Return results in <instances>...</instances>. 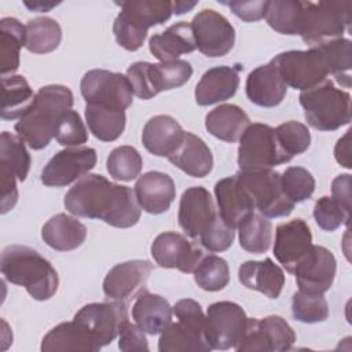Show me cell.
Wrapping results in <instances>:
<instances>
[{
    "label": "cell",
    "instance_id": "cell-1",
    "mask_svg": "<svg viewBox=\"0 0 352 352\" xmlns=\"http://www.w3.org/2000/svg\"><path fill=\"white\" fill-rule=\"evenodd\" d=\"M63 205L74 216L99 219L118 228L135 226L142 209L129 187L96 173L82 176L66 192Z\"/></svg>",
    "mask_w": 352,
    "mask_h": 352
},
{
    "label": "cell",
    "instance_id": "cell-2",
    "mask_svg": "<svg viewBox=\"0 0 352 352\" xmlns=\"http://www.w3.org/2000/svg\"><path fill=\"white\" fill-rule=\"evenodd\" d=\"M73 106L72 91L59 84L41 87L28 111L15 124L16 135L30 148L41 150L55 138L60 117Z\"/></svg>",
    "mask_w": 352,
    "mask_h": 352
},
{
    "label": "cell",
    "instance_id": "cell-3",
    "mask_svg": "<svg viewBox=\"0 0 352 352\" xmlns=\"http://www.w3.org/2000/svg\"><path fill=\"white\" fill-rule=\"evenodd\" d=\"M0 267L10 283L23 286L37 301L50 300L58 290V272L47 258L29 246H7L1 253Z\"/></svg>",
    "mask_w": 352,
    "mask_h": 352
},
{
    "label": "cell",
    "instance_id": "cell-4",
    "mask_svg": "<svg viewBox=\"0 0 352 352\" xmlns=\"http://www.w3.org/2000/svg\"><path fill=\"white\" fill-rule=\"evenodd\" d=\"M300 104L307 122L318 131H336L351 121V95L329 78L301 91Z\"/></svg>",
    "mask_w": 352,
    "mask_h": 352
},
{
    "label": "cell",
    "instance_id": "cell-5",
    "mask_svg": "<svg viewBox=\"0 0 352 352\" xmlns=\"http://www.w3.org/2000/svg\"><path fill=\"white\" fill-rule=\"evenodd\" d=\"M352 1H302L298 36L311 47L342 37L351 25Z\"/></svg>",
    "mask_w": 352,
    "mask_h": 352
},
{
    "label": "cell",
    "instance_id": "cell-6",
    "mask_svg": "<svg viewBox=\"0 0 352 352\" xmlns=\"http://www.w3.org/2000/svg\"><path fill=\"white\" fill-rule=\"evenodd\" d=\"M192 76L190 62L177 59L173 62H135L126 70V78L132 87L133 95L147 100L162 91L179 88Z\"/></svg>",
    "mask_w": 352,
    "mask_h": 352
},
{
    "label": "cell",
    "instance_id": "cell-7",
    "mask_svg": "<svg viewBox=\"0 0 352 352\" xmlns=\"http://www.w3.org/2000/svg\"><path fill=\"white\" fill-rule=\"evenodd\" d=\"M287 87L307 91L324 80L330 74L327 58L320 45H314L305 51H286L271 59Z\"/></svg>",
    "mask_w": 352,
    "mask_h": 352
},
{
    "label": "cell",
    "instance_id": "cell-8",
    "mask_svg": "<svg viewBox=\"0 0 352 352\" xmlns=\"http://www.w3.org/2000/svg\"><path fill=\"white\" fill-rule=\"evenodd\" d=\"M235 175L263 216L285 217L293 212L296 204L283 194L280 173L272 168L241 169Z\"/></svg>",
    "mask_w": 352,
    "mask_h": 352
},
{
    "label": "cell",
    "instance_id": "cell-9",
    "mask_svg": "<svg viewBox=\"0 0 352 352\" xmlns=\"http://www.w3.org/2000/svg\"><path fill=\"white\" fill-rule=\"evenodd\" d=\"M292 157L282 148L275 128L254 122L239 139L238 165L241 169H264L289 162Z\"/></svg>",
    "mask_w": 352,
    "mask_h": 352
},
{
    "label": "cell",
    "instance_id": "cell-10",
    "mask_svg": "<svg viewBox=\"0 0 352 352\" xmlns=\"http://www.w3.org/2000/svg\"><path fill=\"white\" fill-rule=\"evenodd\" d=\"M85 103L126 110L133 102V91L126 76L104 69H94L80 82Z\"/></svg>",
    "mask_w": 352,
    "mask_h": 352
},
{
    "label": "cell",
    "instance_id": "cell-11",
    "mask_svg": "<svg viewBox=\"0 0 352 352\" xmlns=\"http://www.w3.org/2000/svg\"><path fill=\"white\" fill-rule=\"evenodd\" d=\"M248 316L241 305L232 301H217L206 312L205 336L212 349L234 348L246 327Z\"/></svg>",
    "mask_w": 352,
    "mask_h": 352
},
{
    "label": "cell",
    "instance_id": "cell-12",
    "mask_svg": "<svg viewBox=\"0 0 352 352\" xmlns=\"http://www.w3.org/2000/svg\"><path fill=\"white\" fill-rule=\"evenodd\" d=\"M197 48L206 56L219 58L227 55L235 43V30L220 12L205 8L191 22Z\"/></svg>",
    "mask_w": 352,
    "mask_h": 352
},
{
    "label": "cell",
    "instance_id": "cell-13",
    "mask_svg": "<svg viewBox=\"0 0 352 352\" xmlns=\"http://www.w3.org/2000/svg\"><path fill=\"white\" fill-rule=\"evenodd\" d=\"M74 320L85 326L99 345L104 346L120 336L122 326L128 322V308L125 301L117 300L91 302L74 315Z\"/></svg>",
    "mask_w": 352,
    "mask_h": 352
},
{
    "label": "cell",
    "instance_id": "cell-14",
    "mask_svg": "<svg viewBox=\"0 0 352 352\" xmlns=\"http://www.w3.org/2000/svg\"><path fill=\"white\" fill-rule=\"evenodd\" d=\"M96 165L92 147H73L58 151L43 168L41 183L47 187H63L80 180Z\"/></svg>",
    "mask_w": 352,
    "mask_h": 352
},
{
    "label": "cell",
    "instance_id": "cell-15",
    "mask_svg": "<svg viewBox=\"0 0 352 352\" xmlns=\"http://www.w3.org/2000/svg\"><path fill=\"white\" fill-rule=\"evenodd\" d=\"M337 261L324 246L312 245L311 252L296 265L293 274L300 292L311 294L326 293L336 278Z\"/></svg>",
    "mask_w": 352,
    "mask_h": 352
},
{
    "label": "cell",
    "instance_id": "cell-16",
    "mask_svg": "<svg viewBox=\"0 0 352 352\" xmlns=\"http://www.w3.org/2000/svg\"><path fill=\"white\" fill-rule=\"evenodd\" d=\"M151 256L162 268H176L182 272H192L204 253L184 235L173 231L160 234L151 243Z\"/></svg>",
    "mask_w": 352,
    "mask_h": 352
},
{
    "label": "cell",
    "instance_id": "cell-17",
    "mask_svg": "<svg viewBox=\"0 0 352 352\" xmlns=\"http://www.w3.org/2000/svg\"><path fill=\"white\" fill-rule=\"evenodd\" d=\"M217 216L219 212L214 208L213 198L205 187L195 186L183 192L177 220L182 230L190 238H199V235L209 228Z\"/></svg>",
    "mask_w": 352,
    "mask_h": 352
},
{
    "label": "cell",
    "instance_id": "cell-18",
    "mask_svg": "<svg viewBox=\"0 0 352 352\" xmlns=\"http://www.w3.org/2000/svg\"><path fill=\"white\" fill-rule=\"evenodd\" d=\"M153 264L147 260H129L114 265L103 280V293L107 298L128 301L146 289Z\"/></svg>",
    "mask_w": 352,
    "mask_h": 352
},
{
    "label": "cell",
    "instance_id": "cell-19",
    "mask_svg": "<svg viewBox=\"0 0 352 352\" xmlns=\"http://www.w3.org/2000/svg\"><path fill=\"white\" fill-rule=\"evenodd\" d=\"M311 249L312 234L304 220L294 219L276 227L274 256L287 272L293 274L296 265L311 252Z\"/></svg>",
    "mask_w": 352,
    "mask_h": 352
},
{
    "label": "cell",
    "instance_id": "cell-20",
    "mask_svg": "<svg viewBox=\"0 0 352 352\" xmlns=\"http://www.w3.org/2000/svg\"><path fill=\"white\" fill-rule=\"evenodd\" d=\"M133 192L139 206L150 214L166 212L176 197L173 179L158 170L142 175L135 183Z\"/></svg>",
    "mask_w": 352,
    "mask_h": 352
},
{
    "label": "cell",
    "instance_id": "cell-21",
    "mask_svg": "<svg viewBox=\"0 0 352 352\" xmlns=\"http://www.w3.org/2000/svg\"><path fill=\"white\" fill-rule=\"evenodd\" d=\"M241 69L223 65L206 70L195 87V102L199 106H210L232 98L239 87Z\"/></svg>",
    "mask_w": 352,
    "mask_h": 352
},
{
    "label": "cell",
    "instance_id": "cell-22",
    "mask_svg": "<svg viewBox=\"0 0 352 352\" xmlns=\"http://www.w3.org/2000/svg\"><path fill=\"white\" fill-rule=\"evenodd\" d=\"M176 168L192 177H205L213 168V155L208 144L197 135L184 132L177 147L166 157Z\"/></svg>",
    "mask_w": 352,
    "mask_h": 352
},
{
    "label": "cell",
    "instance_id": "cell-23",
    "mask_svg": "<svg viewBox=\"0 0 352 352\" xmlns=\"http://www.w3.org/2000/svg\"><path fill=\"white\" fill-rule=\"evenodd\" d=\"M287 85L272 66L261 65L252 70L246 78V96L260 107H275L286 96Z\"/></svg>",
    "mask_w": 352,
    "mask_h": 352
},
{
    "label": "cell",
    "instance_id": "cell-24",
    "mask_svg": "<svg viewBox=\"0 0 352 352\" xmlns=\"http://www.w3.org/2000/svg\"><path fill=\"white\" fill-rule=\"evenodd\" d=\"M214 195L219 206V214L232 228L250 212H254V204L236 175L219 180L214 186Z\"/></svg>",
    "mask_w": 352,
    "mask_h": 352
},
{
    "label": "cell",
    "instance_id": "cell-25",
    "mask_svg": "<svg viewBox=\"0 0 352 352\" xmlns=\"http://www.w3.org/2000/svg\"><path fill=\"white\" fill-rule=\"evenodd\" d=\"M102 346L91 331L76 322H63L51 329L43 338L40 349L43 352H63V351H82L95 352Z\"/></svg>",
    "mask_w": 352,
    "mask_h": 352
},
{
    "label": "cell",
    "instance_id": "cell-26",
    "mask_svg": "<svg viewBox=\"0 0 352 352\" xmlns=\"http://www.w3.org/2000/svg\"><path fill=\"white\" fill-rule=\"evenodd\" d=\"M173 308L160 294L142 290L133 302L132 318L135 323L147 334H161L162 330L172 322Z\"/></svg>",
    "mask_w": 352,
    "mask_h": 352
},
{
    "label": "cell",
    "instance_id": "cell-27",
    "mask_svg": "<svg viewBox=\"0 0 352 352\" xmlns=\"http://www.w3.org/2000/svg\"><path fill=\"white\" fill-rule=\"evenodd\" d=\"M239 282L252 290L263 293L268 298H278L283 285L285 274L271 258L263 261H245L238 270Z\"/></svg>",
    "mask_w": 352,
    "mask_h": 352
},
{
    "label": "cell",
    "instance_id": "cell-28",
    "mask_svg": "<svg viewBox=\"0 0 352 352\" xmlns=\"http://www.w3.org/2000/svg\"><path fill=\"white\" fill-rule=\"evenodd\" d=\"M150 52L161 62L177 60L180 55L190 54L197 48L191 23L177 22L165 32L154 34L148 40Z\"/></svg>",
    "mask_w": 352,
    "mask_h": 352
},
{
    "label": "cell",
    "instance_id": "cell-29",
    "mask_svg": "<svg viewBox=\"0 0 352 352\" xmlns=\"http://www.w3.org/2000/svg\"><path fill=\"white\" fill-rule=\"evenodd\" d=\"M183 133V128L173 117L160 114L146 122L142 142L148 153L157 157H168L180 143Z\"/></svg>",
    "mask_w": 352,
    "mask_h": 352
},
{
    "label": "cell",
    "instance_id": "cell-30",
    "mask_svg": "<svg viewBox=\"0 0 352 352\" xmlns=\"http://www.w3.org/2000/svg\"><path fill=\"white\" fill-rule=\"evenodd\" d=\"M87 236V227L66 213L52 216L41 228L43 241L52 249L69 252L80 248Z\"/></svg>",
    "mask_w": 352,
    "mask_h": 352
},
{
    "label": "cell",
    "instance_id": "cell-31",
    "mask_svg": "<svg viewBox=\"0 0 352 352\" xmlns=\"http://www.w3.org/2000/svg\"><path fill=\"white\" fill-rule=\"evenodd\" d=\"M250 125L248 114L236 104H220L205 117V128L214 138L234 143Z\"/></svg>",
    "mask_w": 352,
    "mask_h": 352
},
{
    "label": "cell",
    "instance_id": "cell-32",
    "mask_svg": "<svg viewBox=\"0 0 352 352\" xmlns=\"http://www.w3.org/2000/svg\"><path fill=\"white\" fill-rule=\"evenodd\" d=\"M160 352H208L212 351L205 333L183 323H169L158 340Z\"/></svg>",
    "mask_w": 352,
    "mask_h": 352
},
{
    "label": "cell",
    "instance_id": "cell-33",
    "mask_svg": "<svg viewBox=\"0 0 352 352\" xmlns=\"http://www.w3.org/2000/svg\"><path fill=\"white\" fill-rule=\"evenodd\" d=\"M85 120L92 135L102 142H113L121 136L125 128V110L100 106L85 104Z\"/></svg>",
    "mask_w": 352,
    "mask_h": 352
},
{
    "label": "cell",
    "instance_id": "cell-34",
    "mask_svg": "<svg viewBox=\"0 0 352 352\" xmlns=\"http://www.w3.org/2000/svg\"><path fill=\"white\" fill-rule=\"evenodd\" d=\"M3 82V100H1V118L15 120L21 118L34 100V94L23 76H4Z\"/></svg>",
    "mask_w": 352,
    "mask_h": 352
},
{
    "label": "cell",
    "instance_id": "cell-35",
    "mask_svg": "<svg viewBox=\"0 0 352 352\" xmlns=\"http://www.w3.org/2000/svg\"><path fill=\"white\" fill-rule=\"evenodd\" d=\"M26 43V26L16 18L7 16L0 21L1 74H11L19 66V51Z\"/></svg>",
    "mask_w": 352,
    "mask_h": 352
},
{
    "label": "cell",
    "instance_id": "cell-36",
    "mask_svg": "<svg viewBox=\"0 0 352 352\" xmlns=\"http://www.w3.org/2000/svg\"><path fill=\"white\" fill-rule=\"evenodd\" d=\"M239 245L249 253L261 254L270 249L272 224L261 213L250 212L238 224Z\"/></svg>",
    "mask_w": 352,
    "mask_h": 352
},
{
    "label": "cell",
    "instance_id": "cell-37",
    "mask_svg": "<svg viewBox=\"0 0 352 352\" xmlns=\"http://www.w3.org/2000/svg\"><path fill=\"white\" fill-rule=\"evenodd\" d=\"M62 40L59 23L50 16H37L26 23L25 47L33 54H48L58 48Z\"/></svg>",
    "mask_w": 352,
    "mask_h": 352
},
{
    "label": "cell",
    "instance_id": "cell-38",
    "mask_svg": "<svg viewBox=\"0 0 352 352\" xmlns=\"http://www.w3.org/2000/svg\"><path fill=\"white\" fill-rule=\"evenodd\" d=\"M30 155L25 140L7 131L0 136V169L10 172L18 180L23 182L29 173Z\"/></svg>",
    "mask_w": 352,
    "mask_h": 352
},
{
    "label": "cell",
    "instance_id": "cell-39",
    "mask_svg": "<svg viewBox=\"0 0 352 352\" xmlns=\"http://www.w3.org/2000/svg\"><path fill=\"white\" fill-rule=\"evenodd\" d=\"M302 1L300 0H272L265 10L267 23L280 34L297 36Z\"/></svg>",
    "mask_w": 352,
    "mask_h": 352
},
{
    "label": "cell",
    "instance_id": "cell-40",
    "mask_svg": "<svg viewBox=\"0 0 352 352\" xmlns=\"http://www.w3.org/2000/svg\"><path fill=\"white\" fill-rule=\"evenodd\" d=\"M197 285L206 292L223 290L230 282V268L224 258L216 254L204 256L192 271Z\"/></svg>",
    "mask_w": 352,
    "mask_h": 352
},
{
    "label": "cell",
    "instance_id": "cell-41",
    "mask_svg": "<svg viewBox=\"0 0 352 352\" xmlns=\"http://www.w3.org/2000/svg\"><path fill=\"white\" fill-rule=\"evenodd\" d=\"M320 48L323 50L329 66L330 74L336 77V80L345 88L351 87V41L348 38L340 37L336 40H330L322 44Z\"/></svg>",
    "mask_w": 352,
    "mask_h": 352
},
{
    "label": "cell",
    "instance_id": "cell-42",
    "mask_svg": "<svg viewBox=\"0 0 352 352\" xmlns=\"http://www.w3.org/2000/svg\"><path fill=\"white\" fill-rule=\"evenodd\" d=\"M143 160L139 151L132 146L116 147L107 157L106 168L116 180L131 182L136 179L142 170Z\"/></svg>",
    "mask_w": 352,
    "mask_h": 352
},
{
    "label": "cell",
    "instance_id": "cell-43",
    "mask_svg": "<svg viewBox=\"0 0 352 352\" xmlns=\"http://www.w3.org/2000/svg\"><path fill=\"white\" fill-rule=\"evenodd\" d=\"M147 32L148 29L125 8H121L113 23L116 41L126 51L139 50L147 37Z\"/></svg>",
    "mask_w": 352,
    "mask_h": 352
},
{
    "label": "cell",
    "instance_id": "cell-44",
    "mask_svg": "<svg viewBox=\"0 0 352 352\" xmlns=\"http://www.w3.org/2000/svg\"><path fill=\"white\" fill-rule=\"evenodd\" d=\"M280 187L293 204H298L311 198L315 191V179L302 166H289L280 175Z\"/></svg>",
    "mask_w": 352,
    "mask_h": 352
},
{
    "label": "cell",
    "instance_id": "cell-45",
    "mask_svg": "<svg viewBox=\"0 0 352 352\" xmlns=\"http://www.w3.org/2000/svg\"><path fill=\"white\" fill-rule=\"evenodd\" d=\"M292 314L302 323L324 322L329 316V305L323 294L296 292L292 298Z\"/></svg>",
    "mask_w": 352,
    "mask_h": 352
},
{
    "label": "cell",
    "instance_id": "cell-46",
    "mask_svg": "<svg viewBox=\"0 0 352 352\" xmlns=\"http://www.w3.org/2000/svg\"><path fill=\"white\" fill-rule=\"evenodd\" d=\"M120 7L131 11L147 29L164 23L173 14V1L165 0H136L117 3Z\"/></svg>",
    "mask_w": 352,
    "mask_h": 352
},
{
    "label": "cell",
    "instance_id": "cell-47",
    "mask_svg": "<svg viewBox=\"0 0 352 352\" xmlns=\"http://www.w3.org/2000/svg\"><path fill=\"white\" fill-rule=\"evenodd\" d=\"M258 322L268 344L270 352H283L292 349L296 341V334L290 324L282 316L271 315L258 319Z\"/></svg>",
    "mask_w": 352,
    "mask_h": 352
},
{
    "label": "cell",
    "instance_id": "cell-48",
    "mask_svg": "<svg viewBox=\"0 0 352 352\" xmlns=\"http://www.w3.org/2000/svg\"><path fill=\"white\" fill-rule=\"evenodd\" d=\"M282 148L293 158L302 154L311 144V133L307 125L298 121H287L275 128Z\"/></svg>",
    "mask_w": 352,
    "mask_h": 352
},
{
    "label": "cell",
    "instance_id": "cell-49",
    "mask_svg": "<svg viewBox=\"0 0 352 352\" xmlns=\"http://www.w3.org/2000/svg\"><path fill=\"white\" fill-rule=\"evenodd\" d=\"M314 217L324 231H336L340 226L348 224L351 212L345 210L333 197H322L315 202Z\"/></svg>",
    "mask_w": 352,
    "mask_h": 352
},
{
    "label": "cell",
    "instance_id": "cell-50",
    "mask_svg": "<svg viewBox=\"0 0 352 352\" xmlns=\"http://www.w3.org/2000/svg\"><path fill=\"white\" fill-rule=\"evenodd\" d=\"M55 139L62 146H80L88 140V131L74 110H67L59 120L55 131Z\"/></svg>",
    "mask_w": 352,
    "mask_h": 352
},
{
    "label": "cell",
    "instance_id": "cell-51",
    "mask_svg": "<svg viewBox=\"0 0 352 352\" xmlns=\"http://www.w3.org/2000/svg\"><path fill=\"white\" fill-rule=\"evenodd\" d=\"M235 228L230 227L219 214L209 228L199 235L201 245L209 252H224L227 250L235 238Z\"/></svg>",
    "mask_w": 352,
    "mask_h": 352
},
{
    "label": "cell",
    "instance_id": "cell-52",
    "mask_svg": "<svg viewBox=\"0 0 352 352\" xmlns=\"http://www.w3.org/2000/svg\"><path fill=\"white\" fill-rule=\"evenodd\" d=\"M173 314L179 319V322H183V323L205 333L206 315L204 314L201 305L195 300H191V298L179 300L173 307Z\"/></svg>",
    "mask_w": 352,
    "mask_h": 352
},
{
    "label": "cell",
    "instance_id": "cell-53",
    "mask_svg": "<svg viewBox=\"0 0 352 352\" xmlns=\"http://www.w3.org/2000/svg\"><path fill=\"white\" fill-rule=\"evenodd\" d=\"M118 348L124 352L148 351V342L144 331L138 324H133L128 320L120 331Z\"/></svg>",
    "mask_w": 352,
    "mask_h": 352
},
{
    "label": "cell",
    "instance_id": "cell-54",
    "mask_svg": "<svg viewBox=\"0 0 352 352\" xmlns=\"http://www.w3.org/2000/svg\"><path fill=\"white\" fill-rule=\"evenodd\" d=\"M227 6L238 18L245 22H254L265 16L268 1H221Z\"/></svg>",
    "mask_w": 352,
    "mask_h": 352
},
{
    "label": "cell",
    "instance_id": "cell-55",
    "mask_svg": "<svg viewBox=\"0 0 352 352\" xmlns=\"http://www.w3.org/2000/svg\"><path fill=\"white\" fill-rule=\"evenodd\" d=\"M0 191H1V213L11 210L18 201L16 177L7 170L0 169Z\"/></svg>",
    "mask_w": 352,
    "mask_h": 352
},
{
    "label": "cell",
    "instance_id": "cell-56",
    "mask_svg": "<svg viewBox=\"0 0 352 352\" xmlns=\"http://www.w3.org/2000/svg\"><path fill=\"white\" fill-rule=\"evenodd\" d=\"M333 198L348 212H351V175H338L331 183Z\"/></svg>",
    "mask_w": 352,
    "mask_h": 352
},
{
    "label": "cell",
    "instance_id": "cell-57",
    "mask_svg": "<svg viewBox=\"0 0 352 352\" xmlns=\"http://www.w3.org/2000/svg\"><path fill=\"white\" fill-rule=\"evenodd\" d=\"M349 136H351V131H346V133L338 139L336 147H334V157L337 160V162L344 166V168H351V147H349Z\"/></svg>",
    "mask_w": 352,
    "mask_h": 352
},
{
    "label": "cell",
    "instance_id": "cell-58",
    "mask_svg": "<svg viewBox=\"0 0 352 352\" xmlns=\"http://www.w3.org/2000/svg\"><path fill=\"white\" fill-rule=\"evenodd\" d=\"M59 3H50V1H25V6L30 10V11H36V12H41V11H50L52 7L58 6Z\"/></svg>",
    "mask_w": 352,
    "mask_h": 352
},
{
    "label": "cell",
    "instance_id": "cell-59",
    "mask_svg": "<svg viewBox=\"0 0 352 352\" xmlns=\"http://www.w3.org/2000/svg\"><path fill=\"white\" fill-rule=\"evenodd\" d=\"M197 6V1H173V14L180 15L188 12Z\"/></svg>",
    "mask_w": 352,
    "mask_h": 352
}]
</instances>
